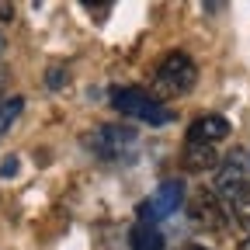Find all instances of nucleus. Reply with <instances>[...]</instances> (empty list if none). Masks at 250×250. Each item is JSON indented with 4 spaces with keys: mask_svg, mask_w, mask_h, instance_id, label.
Wrapping results in <instances>:
<instances>
[{
    "mask_svg": "<svg viewBox=\"0 0 250 250\" xmlns=\"http://www.w3.org/2000/svg\"><path fill=\"white\" fill-rule=\"evenodd\" d=\"M0 18H14V7L11 4H0Z\"/></svg>",
    "mask_w": 250,
    "mask_h": 250,
    "instance_id": "15",
    "label": "nucleus"
},
{
    "mask_svg": "<svg viewBox=\"0 0 250 250\" xmlns=\"http://www.w3.org/2000/svg\"><path fill=\"white\" fill-rule=\"evenodd\" d=\"M247 164H250V153H247Z\"/></svg>",
    "mask_w": 250,
    "mask_h": 250,
    "instance_id": "19",
    "label": "nucleus"
},
{
    "mask_svg": "<svg viewBox=\"0 0 250 250\" xmlns=\"http://www.w3.org/2000/svg\"><path fill=\"white\" fill-rule=\"evenodd\" d=\"M223 208H226V226H233V229H240L247 236L250 233V198H240V202L223 205Z\"/></svg>",
    "mask_w": 250,
    "mask_h": 250,
    "instance_id": "9",
    "label": "nucleus"
},
{
    "mask_svg": "<svg viewBox=\"0 0 250 250\" xmlns=\"http://www.w3.org/2000/svg\"><path fill=\"white\" fill-rule=\"evenodd\" d=\"M191 250H208V247H191Z\"/></svg>",
    "mask_w": 250,
    "mask_h": 250,
    "instance_id": "18",
    "label": "nucleus"
},
{
    "mask_svg": "<svg viewBox=\"0 0 250 250\" xmlns=\"http://www.w3.org/2000/svg\"><path fill=\"white\" fill-rule=\"evenodd\" d=\"M212 195L233 205L240 198H250V164H247V153L233 149L229 156H223V164L215 167V181H212Z\"/></svg>",
    "mask_w": 250,
    "mask_h": 250,
    "instance_id": "1",
    "label": "nucleus"
},
{
    "mask_svg": "<svg viewBox=\"0 0 250 250\" xmlns=\"http://www.w3.org/2000/svg\"><path fill=\"white\" fill-rule=\"evenodd\" d=\"M181 205H184V181L170 177V181H164V184H160V188H156V191L139 205V223L153 226V223H160V219L174 215Z\"/></svg>",
    "mask_w": 250,
    "mask_h": 250,
    "instance_id": "5",
    "label": "nucleus"
},
{
    "mask_svg": "<svg viewBox=\"0 0 250 250\" xmlns=\"http://www.w3.org/2000/svg\"><path fill=\"white\" fill-rule=\"evenodd\" d=\"M66 83H70V73L66 70H62V66H49V73H45V87L49 90H62Z\"/></svg>",
    "mask_w": 250,
    "mask_h": 250,
    "instance_id": "12",
    "label": "nucleus"
},
{
    "mask_svg": "<svg viewBox=\"0 0 250 250\" xmlns=\"http://www.w3.org/2000/svg\"><path fill=\"white\" fill-rule=\"evenodd\" d=\"M18 174V156H7V164H0V177H14Z\"/></svg>",
    "mask_w": 250,
    "mask_h": 250,
    "instance_id": "13",
    "label": "nucleus"
},
{
    "mask_svg": "<svg viewBox=\"0 0 250 250\" xmlns=\"http://www.w3.org/2000/svg\"><path fill=\"white\" fill-rule=\"evenodd\" d=\"M191 219L198 226H205V229H223L226 226V208H223V202H219L212 191H202L195 202H191Z\"/></svg>",
    "mask_w": 250,
    "mask_h": 250,
    "instance_id": "6",
    "label": "nucleus"
},
{
    "mask_svg": "<svg viewBox=\"0 0 250 250\" xmlns=\"http://www.w3.org/2000/svg\"><path fill=\"white\" fill-rule=\"evenodd\" d=\"M229 132L233 129H229V122L223 115H202V118L191 122V129H188V143H208V146H215V143H223Z\"/></svg>",
    "mask_w": 250,
    "mask_h": 250,
    "instance_id": "7",
    "label": "nucleus"
},
{
    "mask_svg": "<svg viewBox=\"0 0 250 250\" xmlns=\"http://www.w3.org/2000/svg\"><path fill=\"white\" fill-rule=\"evenodd\" d=\"M184 167L188 170H215L219 167V153L208 143H188L184 146Z\"/></svg>",
    "mask_w": 250,
    "mask_h": 250,
    "instance_id": "8",
    "label": "nucleus"
},
{
    "mask_svg": "<svg viewBox=\"0 0 250 250\" xmlns=\"http://www.w3.org/2000/svg\"><path fill=\"white\" fill-rule=\"evenodd\" d=\"M21 111H24V98H21V94H14V98H4V101H0V136H7V132H11V125L21 118Z\"/></svg>",
    "mask_w": 250,
    "mask_h": 250,
    "instance_id": "11",
    "label": "nucleus"
},
{
    "mask_svg": "<svg viewBox=\"0 0 250 250\" xmlns=\"http://www.w3.org/2000/svg\"><path fill=\"white\" fill-rule=\"evenodd\" d=\"M4 49H7V39H4V31H0V56H4Z\"/></svg>",
    "mask_w": 250,
    "mask_h": 250,
    "instance_id": "16",
    "label": "nucleus"
},
{
    "mask_svg": "<svg viewBox=\"0 0 250 250\" xmlns=\"http://www.w3.org/2000/svg\"><path fill=\"white\" fill-rule=\"evenodd\" d=\"M7 77H11V73L0 66V101H4V90H7Z\"/></svg>",
    "mask_w": 250,
    "mask_h": 250,
    "instance_id": "14",
    "label": "nucleus"
},
{
    "mask_svg": "<svg viewBox=\"0 0 250 250\" xmlns=\"http://www.w3.org/2000/svg\"><path fill=\"white\" fill-rule=\"evenodd\" d=\"M111 108L118 115H125V118H139V122H149V125H167L174 118L170 108H164L143 87H118V90H111Z\"/></svg>",
    "mask_w": 250,
    "mask_h": 250,
    "instance_id": "2",
    "label": "nucleus"
},
{
    "mask_svg": "<svg viewBox=\"0 0 250 250\" xmlns=\"http://www.w3.org/2000/svg\"><path fill=\"white\" fill-rule=\"evenodd\" d=\"M156 90L167 94V98H177V94H188L198 83V66L188 52H170L160 66H156Z\"/></svg>",
    "mask_w": 250,
    "mask_h": 250,
    "instance_id": "3",
    "label": "nucleus"
},
{
    "mask_svg": "<svg viewBox=\"0 0 250 250\" xmlns=\"http://www.w3.org/2000/svg\"><path fill=\"white\" fill-rule=\"evenodd\" d=\"M132 250H164V236L156 233V226L136 223V229H132Z\"/></svg>",
    "mask_w": 250,
    "mask_h": 250,
    "instance_id": "10",
    "label": "nucleus"
},
{
    "mask_svg": "<svg viewBox=\"0 0 250 250\" xmlns=\"http://www.w3.org/2000/svg\"><path fill=\"white\" fill-rule=\"evenodd\" d=\"M136 129L132 125H98L90 136H87V146L101 156V160H129V156L136 153Z\"/></svg>",
    "mask_w": 250,
    "mask_h": 250,
    "instance_id": "4",
    "label": "nucleus"
},
{
    "mask_svg": "<svg viewBox=\"0 0 250 250\" xmlns=\"http://www.w3.org/2000/svg\"><path fill=\"white\" fill-rule=\"evenodd\" d=\"M240 250H250V233L243 236V243H240Z\"/></svg>",
    "mask_w": 250,
    "mask_h": 250,
    "instance_id": "17",
    "label": "nucleus"
}]
</instances>
